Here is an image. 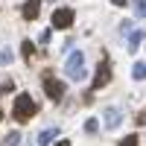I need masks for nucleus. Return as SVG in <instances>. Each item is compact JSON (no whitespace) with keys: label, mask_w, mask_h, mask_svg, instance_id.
<instances>
[{"label":"nucleus","mask_w":146,"mask_h":146,"mask_svg":"<svg viewBox=\"0 0 146 146\" xmlns=\"http://www.w3.org/2000/svg\"><path fill=\"white\" fill-rule=\"evenodd\" d=\"M35 111H38V105H35V100H32L29 94H18V96H15V105H12L15 120H21V123H23V120H29Z\"/></svg>","instance_id":"f257e3e1"},{"label":"nucleus","mask_w":146,"mask_h":146,"mask_svg":"<svg viewBox=\"0 0 146 146\" xmlns=\"http://www.w3.org/2000/svg\"><path fill=\"white\" fill-rule=\"evenodd\" d=\"M64 73H67V79H73V82H82L85 79V56H82V50H73L67 56Z\"/></svg>","instance_id":"f03ea898"},{"label":"nucleus","mask_w":146,"mask_h":146,"mask_svg":"<svg viewBox=\"0 0 146 146\" xmlns=\"http://www.w3.org/2000/svg\"><path fill=\"white\" fill-rule=\"evenodd\" d=\"M64 91H67V88H64V82H62V79L44 76V94L50 96L53 102H62V100H64Z\"/></svg>","instance_id":"7ed1b4c3"},{"label":"nucleus","mask_w":146,"mask_h":146,"mask_svg":"<svg viewBox=\"0 0 146 146\" xmlns=\"http://www.w3.org/2000/svg\"><path fill=\"white\" fill-rule=\"evenodd\" d=\"M120 123H123V111H120V108H117V105H108V108H105V111H102V126L114 131V129H117Z\"/></svg>","instance_id":"20e7f679"},{"label":"nucleus","mask_w":146,"mask_h":146,"mask_svg":"<svg viewBox=\"0 0 146 146\" xmlns=\"http://www.w3.org/2000/svg\"><path fill=\"white\" fill-rule=\"evenodd\" d=\"M50 21H53V29H70V23H73V9H56Z\"/></svg>","instance_id":"39448f33"},{"label":"nucleus","mask_w":146,"mask_h":146,"mask_svg":"<svg viewBox=\"0 0 146 146\" xmlns=\"http://www.w3.org/2000/svg\"><path fill=\"white\" fill-rule=\"evenodd\" d=\"M108 79H111V67H108L105 62H100V67H96V76H94V85H91V91H100L102 85H108Z\"/></svg>","instance_id":"423d86ee"},{"label":"nucleus","mask_w":146,"mask_h":146,"mask_svg":"<svg viewBox=\"0 0 146 146\" xmlns=\"http://www.w3.org/2000/svg\"><path fill=\"white\" fill-rule=\"evenodd\" d=\"M38 12H41V0H27L23 9H21V15H23V21H35Z\"/></svg>","instance_id":"0eeeda50"},{"label":"nucleus","mask_w":146,"mask_h":146,"mask_svg":"<svg viewBox=\"0 0 146 146\" xmlns=\"http://www.w3.org/2000/svg\"><path fill=\"white\" fill-rule=\"evenodd\" d=\"M140 44H143V32H131L129 41H126V50H129V53H137Z\"/></svg>","instance_id":"6e6552de"},{"label":"nucleus","mask_w":146,"mask_h":146,"mask_svg":"<svg viewBox=\"0 0 146 146\" xmlns=\"http://www.w3.org/2000/svg\"><path fill=\"white\" fill-rule=\"evenodd\" d=\"M56 135H58V129H44L41 135H38V146H50Z\"/></svg>","instance_id":"1a4fd4ad"},{"label":"nucleus","mask_w":146,"mask_h":146,"mask_svg":"<svg viewBox=\"0 0 146 146\" xmlns=\"http://www.w3.org/2000/svg\"><path fill=\"white\" fill-rule=\"evenodd\" d=\"M21 53H23V62H27V64H32V56H35L32 41H23V44H21Z\"/></svg>","instance_id":"9d476101"},{"label":"nucleus","mask_w":146,"mask_h":146,"mask_svg":"<svg viewBox=\"0 0 146 146\" xmlns=\"http://www.w3.org/2000/svg\"><path fill=\"white\" fill-rule=\"evenodd\" d=\"M131 76H135L137 82H140V79H146V62H137L135 67H131Z\"/></svg>","instance_id":"9b49d317"},{"label":"nucleus","mask_w":146,"mask_h":146,"mask_svg":"<svg viewBox=\"0 0 146 146\" xmlns=\"http://www.w3.org/2000/svg\"><path fill=\"white\" fill-rule=\"evenodd\" d=\"M3 146H21V131H9L6 140H3Z\"/></svg>","instance_id":"f8f14e48"},{"label":"nucleus","mask_w":146,"mask_h":146,"mask_svg":"<svg viewBox=\"0 0 146 146\" xmlns=\"http://www.w3.org/2000/svg\"><path fill=\"white\" fill-rule=\"evenodd\" d=\"M85 131H88V135H96V131H100V120H96V117L85 120Z\"/></svg>","instance_id":"ddd939ff"},{"label":"nucleus","mask_w":146,"mask_h":146,"mask_svg":"<svg viewBox=\"0 0 146 146\" xmlns=\"http://www.w3.org/2000/svg\"><path fill=\"white\" fill-rule=\"evenodd\" d=\"M131 6H135L137 18H146V0H131Z\"/></svg>","instance_id":"4468645a"},{"label":"nucleus","mask_w":146,"mask_h":146,"mask_svg":"<svg viewBox=\"0 0 146 146\" xmlns=\"http://www.w3.org/2000/svg\"><path fill=\"white\" fill-rule=\"evenodd\" d=\"M120 146H137V135H126L120 140Z\"/></svg>","instance_id":"2eb2a0df"},{"label":"nucleus","mask_w":146,"mask_h":146,"mask_svg":"<svg viewBox=\"0 0 146 146\" xmlns=\"http://www.w3.org/2000/svg\"><path fill=\"white\" fill-rule=\"evenodd\" d=\"M0 64H12V53L9 50H0Z\"/></svg>","instance_id":"dca6fc26"},{"label":"nucleus","mask_w":146,"mask_h":146,"mask_svg":"<svg viewBox=\"0 0 146 146\" xmlns=\"http://www.w3.org/2000/svg\"><path fill=\"white\" fill-rule=\"evenodd\" d=\"M137 123H140V126H146V111H140V114H137Z\"/></svg>","instance_id":"f3484780"},{"label":"nucleus","mask_w":146,"mask_h":146,"mask_svg":"<svg viewBox=\"0 0 146 146\" xmlns=\"http://www.w3.org/2000/svg\"><path fill=\"white\" fill-rule=\"evenodd\" d=\"M111 3H114V6H126V0H111Z\"/></svg>","instance_id":"a211bd4d"},{"label":"nucleus","mask_w":146,"mask_h":146,"mask_svg":"<svg viewBox=\"0 0 146 146\" xmlns=\"http://www.w3.org/2000/svg\"><path fill=\"white\" fill-rule=\"evenodd\" d=\"M56 146H70V140H58V143H56Z\"/></svg>","instance_id":"6ab92c4d"},{"label":"nucleus","mask_w":146,"mask_h":146,"mask_svg":"<svg viewBox=\"0 0 146 146\" xmlns=\"http://www.w3.org/2000/svg\"><path fill=\"white\" fill-rule=\"evenodd\" d=\"M0 120H3V111H0Z\"/></svg>","instance_id":"aec40b11"}]
</instances>
